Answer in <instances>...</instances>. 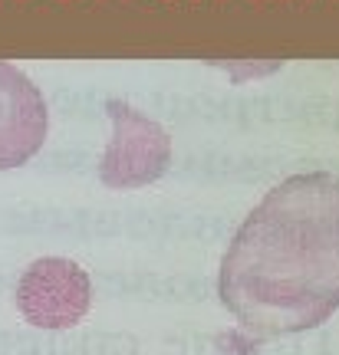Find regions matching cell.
<instances>
[{
	"instance_id": "3",
	"label": "cell",
	"mask_w": 339,
	"mask_h": 355,
	"mask_svg": "<svg viewBox=\"0 0 339 355\" xmlns=\"http://www.w3.org/2000/svg\"><path fill=\"white\" fill-rule=\"evenodd\" d=\"M92 286L89 273L66 257H43L17 283V309L40 329H69L86 316Z\"/></svg>"
},
{
	"instance_id": "4",
	"label": "cell",
	"mask_w": 339,
	"mask_h": 355,
	"mask_svg": "<svg viewBox=\"0 0 339 355\" xmlns=\"http://www.w3.org/2000/svg\"><path fill=\"white\" fill-rule=\"evenodd\" d=\"M47 102L26 73L0 60V168L30 162L47 139Z\"/></svg>"
},
{
	"instance_id": "1",
	"label": "cell",
	"mask_w": 339,
	"mask_h": 355,
	"mask_svg": "<svg viewBox=\"0 0 339 355\" xmlns=\"http://www.w3.org/2000/svg\"><path fill=\"white\" fill-rule=\"evenodd\" d=\"M217 296L254 343L306 332L339 309V178L293 175L244 217Z\"/></svg>"
},
{
	"instance_id": "2",
	"label": "cell",
	"mask_w": 339,
	"mask_h": 355,
	"mask_svg": "<svg viewBox=\"0 0 339 355\" xmlns=\"http://www.w3.org/2000/svg\"><path fill=\"white\" fill-rule=\"evenodd\" d=\"M106 112L113 119V139H109L99 162L102 184L126 191L158 181L172 165L168 132L155 119L135 112L122 99H109Z\"/></svg>"
}]
</instances>
